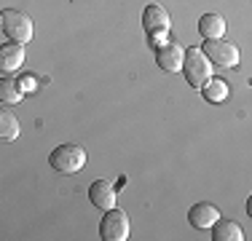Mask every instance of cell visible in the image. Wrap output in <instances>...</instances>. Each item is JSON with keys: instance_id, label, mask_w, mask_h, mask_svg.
I'll return each instance as SVG.
<instances>
[{"instance_id": "cell-1", "label": "cell", "mask_w": 252, "mask_h": 241, "mask_svg": "<svg viewBox=\"0 0 252 241\" xmlns=\"http://www.w3.org/2000/svg\"><path fill=\"white\" fill-rule=\"evenodd\" d=\"M0 27H3V35L11 40V43H30L35 35V27H32V19H30L27 14H22V11L16 8H5L3 14H0Z\"/></svg>"}, {"instance_id": "cell-2", "label": "cell", "mask_w": 252, "mask_h": 241, "mask_svg": "<svg viewBox=\"0 0 252 241\" xmlns=\"http://www.w3.org/2000/svg\"><path fill=\"white\" fill-rule=\"evenodd\" d=\"M49 166L59 174H75L86 166V150L81 145H59L51 150Z\"/></svg>"}, {"instance_id": "cell-3", "label": "cell", "mask_w": 252, "mask_h": 241, "mask_svg": "<svg viewBox=\"0 0 252 241\" xmlns=\"http://www.w3.org/2000/svg\"><path fill=\"white\" fill-rule=\"evenodd\" d=\"M183 75L188 81V86L201 89L204 83L212 78V62L201 48H188L185 51V62H183Z\"/></svg>"}, {"instance_id": "cell-4", "label": "cell", "mask_w": 252, "mask_h": 241, "mask_svg": "<svg viewBox=\"0 0 252 241\" xmlns=\"http://www.w3.org/2000/svg\"><path fill=\"white\" fill-rule=\"evenodd\" d=\"M99 236L105 241H126L129 239V214L121 209H107L99 220Z\"/></svg>"}, {"instance_id": "cell-5", "label": "cell", "mask_w": 252, "mask_h": 241, "mask_svg": "<svg viewBox=\"0 0 252 241\" xmlns=\"http://www.w3.org/2000/svg\"><path fill=\"white\" fill-rule=\"evenodd\" d=\"M201 51L209 57V62L215 64V67H239V48L231 43V40H207V43L201 46Z\"/></svg>"}, {"instance_id": "cell-6", "label": "cell", "mask_w": 252, "mask_h": 241, "mask_svg": "<svg viewBox=\"0 0 252 241\" xmlns=\"http://www.w3.org/2000/svg\"><path fill=\"white\" fill-rule=\"evenodd\" d=\"M220 220V209L209 201H199L188 209V222L196 231H212V225Z\"/></svg>"}, {"instance_id": "cell-7", "label": "cell", "mask_w": 252, "mask_h": 241, "mask_svg": "<svg viewBox=\"0 0 252 241\" xmlns=\"http://www.w3.org/2000/svg\"><path fill=\"white\" fill-rule=\"evenodd\" d=\"M89 201H92L99 212H107V209H116L118 193L107 180H94V182L89 185Z\"/></svg>"}, {"instance_id": "cell-8", "label": "cell", "mask_w": 252, "mask_h": 241, "mask_svg": "<svg viewBox=\"0 0 252 241\" xmlns=\"http://www.w3.org/2000/svg\"><path fill=\"white\" fill-rule=\"evenodd\" d=\"M142 27H145L148 35L169 32L172 19H169V14H166V8H161L158 3H151V5H145V11H142Z\"/></svg>"}, {"instance_id": "cell-9", "label": "cell", "mask_w": 252, "mask_h": 241, "mask_svg": "<svg viewBox=\"0 0 252 241\" xmlns=\"http://www.w3.org/2000/svg\"><path fill=\"white\" fill-rule=\"evenodd\" d=\"M185 62V48L177 43H164L161 48H156V64L164 72H177L183 70Z\"/></svg>"}, {"instance_id": "cell-10", "label": "cell", "mask_w": 252, "mask_h": 241, "mask_svg": "<svg viewBox=\"0 0 252 241\" xmlns=\"http://www.w3.org/2000/svg\"><path fill=\"white\" fill-rule=\"evenodd\" d=\"M25 64V46L22 43H5L0 46V72L11 75V72L22 70Z\"/></svg>"}, {"instance_id": "cell-11", "label": "cell", "mask_w": 252, "mask_h": 241, "mask_svg": "<svg viewBox=\"0 0 252 241\" xmlns=\"http://www.w3.org/2000/svg\"><path fill=\"white\" fill-rule=\"evenodd\" d=\"M199 32L204 40H218L225 35V19L220 14H204L199 19Z\"/></svg>"}, {"instance_id": "cell-12", "label": "cell", "mask_w": 252, "mask_h": 241, "mask_svg": "<svg viewBox=\"0 0 252 241\" xmlns=\"http://www.w3.org/2000/svg\"><path fill=\"white\" fill-rule=\"evenodd\" d=\"M212 239L215 241H244V231H242V225L220 217V220L212 225Z\"/></svg>"}, {"instance_id": "cell-13", "label": "cell", "mask_w": 252, "mask_h": 241, "mask_svg": "<svg viewBox=\"0 0 252 241\" xmlns=\"http://www.w3.org/2000/svg\"><path fill=\"white\" fill-rule=\"evenodd\" d=\"M201 94L207 102H212V105H220V102L228 99V83L223 78H209L207 83L201 86Z\"/></svg>"}, {"instance_id": "cell-14", "label": "cell", "mask_w": 252, "mask_h": 241, "mask_svg": "<svg viewBox=\"0 0 252 241\" xmlns=\"http://www.w3.org/2000/svg\"><path fill=\"white\" fill-rule=\"evenodd\" d=\"M19 137V120H16V116L8 110V107H3L0 110V140L3 142H11Z\"/></svg>"}, {"instance_id": "cell-15", "label": "cell", "mask_w": 252, "mask_h": 241, "mask_svg": "<svg viewBox=\"0 0 252 241\" xmlns=\"http://www.w3.org/2000/svg\"><path fill=\"white\" fill-rule=\"evenodd\" d=\"M22 86L16 81H11V78H0V105H16V102L22 99Z\"/></svg>"}, {"instance_id": "cell-16", "label": "cell", "mask_w": 252, "mask_h": 241, "mask_svg": "<svg viewBox=\"0 0 252 241\" xmlns=\"http://www.w3.org/2000/svg\"><path fill=\"white\" fill-rule=\"evenodd\" d=\"M148 38H151V46H153V48H161V46L166 43V40H164L166 32H156V35H148Z\"/></svg>"}, {"instance_id": "cell-17", "label": "cell", "mask_w": 252, "mask_h": 241, "mask_svg": "<svg viewBox=\"0 0 252 241\" xmlns=\"http://www.w3.org/2000/svg\"><path fill=\"white\" fill-rule=\"evenodd\" d=\"M19 86H22V91H32V89H35V83H32V78H25V81H22Z\"/></svg>"}, {"instance_id": "cell-18", "label": "cell", "mask_w": 252, "mask_h": 241, "mask_svg": "<svg viewBox=\"0 0 252 241\" xmlns=\"http://www.w3.org/2000/svg\"><path fill=\"white\" fill-rule=\"evenodd\" d=\"M247 214H250V220H252V193H250V198H247Z\"/></svg>"}]
</instances>
